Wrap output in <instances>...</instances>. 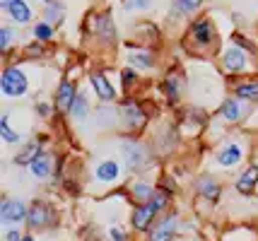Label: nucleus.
Instances as JSON below:
<instances>
[{
  "label": "nucleus",
  "instance_id": "1",
  "mask_svg": "<svg viewBox=\"0 0 258 241\" xmlns=\"http://www.w3.org/2000/svg\"><path fill=\"white\" fill-rule=\"evenodd\" d=\"M58 224V215L56 207L51 205L44 198H36L29 203V210H27V229L29 231H44V229H53Z\"/></svg>",
  "mask_w": 258,
  "mask_h": 241
},
{
  "label": "nucleus",
  "instance_id": "2",
  "mask_svg": "<svg viewBox=\"0 0 258 241\" xmlns=\"http://www.w3.org/2000/svg\"><path fill=\"white\" fill-rule=\"evenodd\" d=\"M121 152H123V162L128 167V172H145L150 167V162H152V152L147 149V145H143L135 138H125L123 145H121Z\"/></svg>",
  "mask_w": 258,
  "mask_h": 241
},
{
  "label": "nucleus",
  "instance_id": "3",
  "mask_svg": "<svg viewBox=\"0 0 258 241\" xmlns=\"http://www.w3.org/2000/svg\"><path fill=\"white\" fill-rule=\"evenodd\" d=\"M183 227V219L179 212H164L157 219V224L145 234V241H176Z\"/></svg>",
  "mask_w": 258,
  "mask_h": 241
},
{
  "label": "nucleus",
  "instance_id": "4",
  "mask_svg": "<svg viewBox=\"0 0 258 241\" xmlns=\"http://www.w3.org/2000/svg\"><path fill=\"white\" fill-rule=\"evenodd\" d=\"M0 92L10 99H17V97H24L29 92V77L20 65H8L3 70V77H0Z\"/></svg>",
  "mask_w": 258,
  "mask_h": 241
},
{
  "label": "nucleus",
  "instance_id": "5",
  "mask_svg": "<svg viewBox=\"0 0 258 241\" xmlns=\"http://www.w3.org/2000/svg\"><path fill=\"white\" fill-rule=\"evenodd\" d=\"M164 212L159 210L152 200L150 203H143V205H133L131 210V229L138 231V234H147L157 224V219L162 217Z\"/></svg>",
  "mask_w": 258,
  "mask_h": 241
},
{
  "label": "nucleus",
  "instance_id": "6",
  "mask_svg": "<svg viewBox=\"0 0 258 241\" xmlns=\"http://www.w3.org/2000/svg\"><path fill=\"white\" fill-rule=\"evenodd\" d=\"M118 116H121V123L131 133H138V130H143L147 126V111L143 109V104L138 102V99H133V97H128V99L121 102Z\"/></svg>",
  "mask_w": 258,
  "mask_h": 241
},
{
  "label": "nucleus",
  "instance_id": "7",
  "mask_svg": "<svg viewBox=\"0 0 258 241\" xmlns=\"http://www.w3.org/2000/svg\"><path fill=\"white\" fill-rule=\"evenodd\" d=\"M27 210H29V205L20 198H3V203H0V224L5 229L27 224Z\"/></svg>",
  "mask_w": 258,
  "mask_h": 241
},
{
  "label": "nucleus",
  "instance_id": "8",
  "mask_svg": "<svg viewBox=\"0 0 258 241\" xmlns=\"http://www.w3.org/2000/svg\"><path fill=\"white\" fill-rule=\"evenodd\" d=\"M188 36L198 48H208L215 39V24L210 17H196L188 24Z\"/></svg>",
  "mask_w": 258,
  "mask_h": 241
},
{
  "label": "nucleus",
  "instance_id": "9",
  "mask_svg": "<svg viewBox=\"0 0 258 241\" xmlns=\"http://www.w3.org/2000/svg\"><path fill=\"white\" fill-rule=\"evenodd\" d=\"M222 68H225V72H229V75H241V72H246L248 70L246 51L239 48L236 44H232V46L222 53Z\"/></svg>",
  "mask_w": 258,
  "mask_h": 241
},
{
  "label": "nucleus",
  "instance_id": "10",
  "mask_svg": "<svg viewBox=\"0 0 258 241\" xmlns=\"http://www.w3.org/2000/svg\"><path fill=\"white\" fill-rule=\"evenodd\" d=\"M196 193L201 195L203 200H208V203H220V195H222V184L217 181V176L213 174H201L198 179H196Z\"/></svg>",
  "mask_w": 258,
  "mask_h": 241
},
{
  "label": "nucleus",
  "instance_id": "11",
  "mask_svg": "<svg viewBox=\"0 0 258 241\" xmlns=\"http://www.w3.org/2000/svg\"><path fill=\"white\" fill-rule=\"evenodd\" d=\"M121 174H123V167H121V162L116 159H101L94 167V179L101 186H116V181L121 179Z\"/></svg>",
  "mask_w": 258,
  "mask_h": 241
},
{
  "label": "nucleus",
  "instance_id": "12",
  "mask_svg": "<svg viewBox=\"0 0 258 241\" xmlns=\"http://www.w3.org/2000/svg\"><path fill=\"white\" fill-rule=\"evenodd\" d=\"M241 159H244V149H241V145L234 142V140L225 142L222 147L217 149V154H215V162H217L222 169H234V167L241 164Z\"/></svg>",
  "mask_w": 258,
  "mask_h": 241
},
{
  "label": "nucleus",
  "instance_id": "13",
  "mask_svg": "<svg viewBox=\"0 0 258 241\" xmlns=\"http://www.w3.org/2000/svg\"><path fill=\"white\" fill-rule=\"evenodd\" d=\"M29 174H32L36 181H46V179H51L53 174H56V154L53 152H41L36 159L32 162V167H29Z\"/></svg>",
  "mask_w": 258,
  "mask_h": 241
},
{
  "label": "nucleus",
  "instance_id": "14",
  "mask_svg": "<svg viewBox=\"0 0 258 241\" xmlns=\"http://www.w3.org/2000/svg\"><path fill=\"white\" fill-rule=\"evenodd\" d=\"M75 97H78V87H75V82L73 80H60L56 90V111L60 114H70V109H73V104H75Z\"/></svg>",
  "mask_w": 258,
  "mask_h": 241
},
{
  "label": "nucleus",
  "instance_id": "15",
  "mask_svg": "<svg viewBox=\"0 0 258 241\" xmlns=\"http://www.w3.org/2000/svg\"><path fill=\"white\" fill-rule=\"evenodd\" d=\"M90 85L92 92L97 94V99H101V102H113L116 99V87L109 82V77L101 70H92L90 72Z\"/></svg>",
  "mask_w": 258,
  "mask_h": 241
},
{
  "label": "nucleus",
  "instance_id": "16",
  "mask_svg": "<svg viewBox=\"0 0 258 241\" xmlns=\"http://www.w3.org/2000/svg\"><path fill=\"white\" fill-rule=\"evenodd\" d=\"M256 188H258V164H248L246 169L239 174L234 191L239 195H244V198H251V195L256 193Z\"/></svg>",
  "mask_w": 258,
  "mask_h": 241
},
{
  "label": "nucleus",
  "instance_id": "17",
  "mask_svg": "<svg viewBox=\"0 0 258 241\" xmlns=\"http://www.w3.org/2000/svg\"><path fill=\"white\" fill-rule=\"evenodd\" d=\"M5 15H8V20L15 24H29L34 20V10L27 0H15V3H10V5L5 8Z\"/></svg>",
  "mask_w": 258,
  "mask_h": 241
},
{
  "label": "nucleus",
  "instance_id": "18",
  "mask_svg": "<svg viewBox=\"0 0 258 241\" xmlns=\"http://www.w3.org/2000/svg\"><path fill=\"white\" fill-rule=\"evenodd\" d=\"M128 193H131V200H133L135 205H143V203H150L155 193H157V186L150 184V181H143V179H138L133 184L128 186Z\"/></svg>",
  "mask_w": 258,
  "mask_h": 241
},
{
  "label": "nucleus",
  "instance_id": "19",
  "mask_svg": "<svg viewBox=\"0 0 258 241\" xmlns=\"http://www.w3.org/2000/svg\"><path fill=\"white\" fill-rule=\"evenodd\" d=\"M44 152V147H41V140H32V142H27V145H22V149L15 154V164L17 167H32V162L39 157Z\"/></svg>",
  "mask_w": 258,
  "mask_h": 241
},
{
  "label": "nucleus",
  "instance_id": "20",
  "mask_svg": "<svg viewBox=\"0 0 258 241\" xmlns=\"http://www.w3.org/2000/svg\"><path fill=\"white\" fill-rule=\"evenodd\" d=\"M128 63L135 70H152L155 65V53L150 48H131L128 51Z\"/></svg>",
  "mask_w": 258,
  "mask_h": 241
},
{
  "label": "nucleus",
  "instance_id": "21",
  "mask_svg": "<svg viewBox=\"0 0 258 241\" xmlns=\"http://www.w3.org/2000/svg\"><path fill=\"white\" fill-rule=\"evenodd\" d=\"M220 116L225 118L227 123H239L241 121V116H244V104H241V99H225L222 102V106H220Z\"/></svg>",
  "mask_w": 258,
  "mask_h": 241
},
{
  "label": "nucleus",
  "instance_id": "22",
  "mask_svg": "<svg viewBox=\"0 0 258 241\" xmlns=\"http://www.w3.org/2000/svg\"><path fill=\"white\" fill-rule=\"evenodd\" d=\"M234 97L241 102H258V80H246L234 85Z\"/></svg>",
  "mask_w": 258,
  "mask_h": 241
},
{
  "label": "nucleus",
  "instance_id": "23",
  "mask_svg": "<svg viewBox=\"0 0 258 241\" xmlns=\"http://www.w3.org/2000/svg\"><path fill=\"white\" fill-rule=\"evenodd\" d=\"M63 20H66V3H63V0H53V3H48V5H46V10H44V22L58 27Z\"/></svg>",
  "mask_w": 258,
  "mask_h": 241
},
{
  "label": "nucleus",
  "instance_id": "24",
  "mask_svg": "<svg viewBox=\"0 0 258 241\" xmlns=\"http://www.w3.org/2000/svg\"><path fill=\"white\" fill-rule=\"evenodd\" d=\"M162 90H164V94H167V104H174L179 102V97H181V80L174 75V72H169L167 75V80H164V85H162Z\"/></svg>",
  "mask_w": 258,
  "mask_h": 241
},
{
  "label": "nucleus",
  "instance_id": "25",
  "mask_svg": "<svg viewBox=\"0 0 258 241\" xmlns=\"http://www.w3.org/2000/svg\"><path fill=\"white\" fill-rule=\"evenodd\" d=\"M70 114H73L75 121H85V118H87V114H90V102H87L85 92H78L75 104H73V109H70Z\"/></svg>",
  "mask_w": 258,
  "mask_h": 241
},
{
  "label": "nucleus",
  "instance_id": "26",
  "mask_svg": "<svg viewBox=\"0 0 258 241\" xmlns=\"http://www.w3.org/2000/svg\"><path fill=\"white\" fill-rule=\"evenodd\" d=\"M0 138H3V142L5 145H15V142H20V133H15L10 126V116L3 114V118H0Z\"/></svg>",
  "mask_w": 258,
  "mask_h": 241
},
{
  "label": "nucleus",
  "instance_id": "27",
  "mask_svg": "<svg viewBox=\"0 0 258 241\" xmlns=\"http://www.w3.org/2000/svg\"><path fill=\"white\" fill-rule=\"evenodd\" d=\"M32 36L39 44H41V41H51V39L56 36V29H53V24H48V22H36L32 29Z\"/></svg>",
  "mask_w": 258,
  "mask_h": 241
},
{
  "label": "nucleus",
  "instance_id": "28",
  "mask_svg": "<svg viewBox=\"0 0 258 241\" xmlns=\"http://www.w3.org/2000/svg\"><path fill=\"white\" fill-rule=\"evenodd\" d=\"M203 0H174V5H171V10H176V15H193L196 10H201Z\"/></svg>",
  "mask_w": 258,
  "mask_h": 241
},
{
  "label": "nucleus",
  "instance_id": "29",
  "mask_svg": "<svg viewBox=\"0 0 258 241\" xmlns=\"http://www.w3.org/2000/svg\"><path fill=\"white\" fill-rule=\"evenodd\" d=\"M121 82H123L125 92H131V90L135 87V82H138V70L131 68V65H128V68H123V70H121Z\"/></svg>",
  "mask_w": 258,
  "mask_h": 241
},
{
  "label": "nucleus",
  "instance_id": "30",
  "mask_svg": "<svg viewBox=\"0 0 258 241\" xmlns=\"http://www.w3.org/2000/svg\"><path fill=\"white\" fill-rule=\"evenodd\" d=\"M12 36H15V32H12V27H0V48H3V53H8L10 51V44H12Z\"/></svg>",
  "mask_w": 258,
  "mask_h": 241
},
{
  "label": "nucleus",
  "instance_id": "31",
  "mask_svg": "<svg viewBox=\"0 0 258 241\" xmlns=\"http://www.w3.org/2000/svg\"><path fill=\"white\" fill-rule=\"evenodd\" d=\"M150 5H152V0H125V10H128V12L147 10Z\"/></svg>",
  "mask_w": 258,
  "mask_h": 241
},
{
  "label": "nucleus",
  "instance_id": "32",
  "mask_svg": "<svg viewBox=\"0 0 258 241\" xmlns=\"http://www.w3.org/2000/svg\"><path fill=\"white\" fill-rule=\"evenodd\" d=\"M109 239H111V241H128V234H125L123 227L111 224V227H109Z\"/></svg>",
  "mask_w": 258,
  "mask_h": 241
},
{
  "label": "nucleus",
  "instance_id": "33",
  "mask_svg": "<svg viewBox=\"0 0 258 241\" xmlns=\"http://www.w3.org/2000/svg\"><path fill=\"white\" fill-rule=\"evenodd\" d=\"M24 239V231L20 227H10L5 229V241H22Z\"/></svg>",
  "mask_w": 258,
  "mask_h": 241
},
{
  "label": "nucleus",
  "instance_id": "34",
  "mask_svg": "<svg viewBox=\"0 0 258 241\" xmlns=\"http://www.w3.org/2000/svg\"><path fill=\"white\" fill-rule=\"evenodd\" d=\"M36 114H41V116H48V114H51V109H48V104H46V102L36 104Z\"/></svg>",
  "mask_w": 258,
  "mask_h": 241
},
{
  "label": "nucleus",
  "instance_id": "35",
  "mask_svg": "<svg viewBox=\"0 0 258 241\" xmlns=\"http://www.w3.org/2000/svg\"><path fill=\"white\" fill-rule=\"evenodd\" d=\"M10 3H15V0H0V5H3V10H5V8H8Z\"/></svg>",
  "mask_w": 258,
  "mask_h": 241
},
{
  "label": "nucleus",
  "instance_id": "36",
  "mask_svg": "<svg viewBox=\"0 0 258 241\" xmlns=\"http://www.w3.org/2000/svg\"><path fill=\"white\" fill-rule=\"evenodd\" d=\"M22 241H36V239H34L32 234H24V239H22Z\"/></svg>",
  "mask_w": 258,
  "mask_h": 241
},
{
  "label": "nucleus",
  "instance_id": "37",
  "mask_svg": "<svg viewBox=\"0 0 258 241\" xmlns=\"http://www.w3.org/2000/svg\"><path fill=\"white\" fill-rule=\"evenodd\" d=\"M41 3H44V5H48V3H53V0H41Z\"/></svg>",
  "mask_w": 258,
  "mask_h": 241
},
{
  "label": "nucleus",
  "instance_id": "38",
  "mask_svg": "<svg viewBox=\"0 0 258 241\" xmlns=\"http://www.w3.org/2000/svg\"><path fill=\"white\" fill-rule=\"evenodd\" d=\"M176 241H188V239H176Z\"/></svg>",
  "mask_w": 258,
  "mask_h": 241
}]
</instances>
